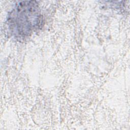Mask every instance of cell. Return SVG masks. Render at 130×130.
I'll list each match as a JSON object with an SVG mask.
<instances>
[{
  "label": "cell",
  "mask_w": 130,
  "mask_h": 130,
  "mask_svg": "<svg viewBox=\"0 0 130 130\" xmlns=\"http://www.w3.org/2000/svg\"><path fill=\"white\" fill-rule=\"evenodd\" d=\"M8 29L17 39H24L43 25V16L36 1H22L17 3L7 18Z\"/></svg>",
  "instance_id": "cell-1"
}]
</instances>
